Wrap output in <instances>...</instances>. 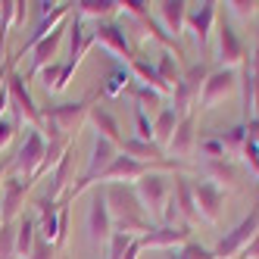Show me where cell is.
Masks as SVG:
<instances>
[{
  "mask_svg": "<svg viewBox=\"0 0 259 259\" xmlns=\"http://www.w3.org/2000/svg\"><path fill=\"white\" fill-rule=\"evenodd\" d=\"M106 203H113V206H109V215H113V222L119 225V231H125V234H132V231H153L150 225H147L144 209H141V203H138V197L132 191L113 188L106 194Z\"/></svg>",
  "mask_w": 259,
  "mask_h": 259,
  "instance_id": "6da1fadb",
  "label": "cell"
},
{
  "mask_svg": "<svg viewBox=\"0 0 259 259\" xmlns=\"http://www.w3.org/2000/svg\"><path fill=\"white\" fill-rule=\"evenodd\" d=\"M256 231H259V206L240 222V225L228 234V237H222V244L215 247V253L212 256H219V259H231L237 250H247V244L256 237Z\"/></svg>",
  "mask_w": 259,
  "mask_h": 259,
  "instance_id": "7a4b0ae2",
  "label": "cell"
},
{
  "mask_svg": "<svg viewBox=\"0 0 259 259\" xmlns=\"http://www.w3.org/2000/svg\"><path fill=\"white\" fill-rule=\"evenodd\" d=\"M88 231H91V240H94V244H103V240L113 237V215H109V203H106V194L103 191H97L94 194V203H91Z\"/></svg>",
  "mask_w": 259,
  "mask_h": 259,
  "instance_id": "3957f363",
  "label": "cell"
},
{
  "mask_svg": "<svg viewBox=\"0 0 259 259\" xmlns=\"http://www.w3.org/2000/svg\"><path fill=\"white\" fill-rule=\"evenodd\" d=\"M113 159H116V144H113V141H106V138H97V141H94V153H91V165H88L84 178L75 184V188H72V197H78V194H81L97 175H103V169H106V165L113 162Z\"/></svg>",
  "mask_w": 259,
  "mask_h": 259,
  "instance_id": "277c9868",
  "label": "cell"
},
{
  "mask_svg": "<svg viewBox=\"0 0 259 259\" xmlns=\"http://www.w3.org/2000/svg\"><path fill=\"white\" fill-rule=\"evenodd\" d=\"M194 200H197V212L206 219V222H215L225 194H222V188H219L215 181L203 178V181H194Z\"/></svg>",
  "mask_w": 259,
  "mask_h": 259,
  "instance_id": "5b68a950",
  "label": "cell"
},
{
  "mask_svg": "<svg viewBox=\"0 0 259 259\" xmlns=\"http://www.w3.org/2000/svg\"><path fill=\"white\" fill-rule=\"evenodd\" d=\"M234 88H237V81H234V72H231V69L215 72V75H209L206 84H203L200 106H203V109H212L219 100H225L228 94H234Z\"/></svg>",
  "mask_w": 259,
  "mask_h": 259,
  "instance_id": "8992f818",
  "label": "cell"
},
{
  "mask_svg": "<svg viewBox=\"0 0 259 259\" xmlns=\"http://www.w3.org/2000/svg\"><path fill=\"white\" fill-rule=\"evenodd\" d=\"M165 194H169V181H165L162 175H144V178L138 181V197H141V203H144V206L150 209L153 215L162 212Z\"/></svg>",
  "mask_w": 259,
  "mask_h": 259,
  "instance_id": "52a82bcc",
  "label": "cell"
},
{
  "mask_svg": "<svg viewBox=\"0 0 259 259\" xmlns=\"http://www.w3.org/2000/svg\"><path fill=\"white\" fill-rule=\"evenodd\" d=\"M219 60L225 63V66H234V63H244V44H240L237 38V31L228 25V22H222L219 25Z\"/></svg>",
  "mask_w": 259,
  "mask_h": 259,
  "instance_id": "ba28073f",
  "label": "cell"
},
{
  "mask_svg": "<svg viewBox=\"0 0 259 259\" xmlns=\"http://www.w3.org/2000/svg\"><path fill=\"white\" fill-rule=\"evenodd\" d=\"M147 169H150V165L141 162V159H132V156H116V159L103 169L100 181H113V178H138V175H144Z\"/></svg>",
  "mask_w": 259,
  "mask_h": 259,
  "instance_id": "9c48e42d",
  "label": "cell"
},
{
  "mask_svg": "<svg viewBox=\"0 0 259 259\" xmlns=\"http://www.w3.org/2000/svg\"><path fill=\"white\" fill-rule=\"evenodd\" d=\"M212 19H215V4H200V10L188 13V25H191V31H194V38H197L200 47L209 41Z\"/></svg>",
  "mask_w": 259,
  "mask_h": 259,
  "instance_id": "30bf717a",
  "label": "cell"
},
{
  "mask_svg": "<svg viewBox=\"0 0 259 259\" xmlns=\"http://www.w3.org/2000/svg\"><path fill=\"white\" fill-rule=\"evenodd\" d=\"M94 38H97L100 44H106V47L113 50V53H119V57H125V60H135L132 47H128V38H125V31H122L119 25H97Z\"/></svg>",
  "mask_w": 259,
  "mask_h": 259,
  "instance_id": "8fae6325",
  "label": "cell"
},
{
  "mask_svg": "<svg viewBox=\"0 0 259 259\" xmlns=\"http://www.w3.org/2000/svg\"><path fill=\"white\" fill-rule=\"evenodd\" d=\"M191 147H194V116L188 113L184 119H178L175 135L169 141V150H172V156H188Z\"/></svg>",
  "mask_w": 259,
  "mask_h": 259,
  "instance_id": "7c38bea8",
  "label": "cell"
},
{
  "mask_svg": "<svg viewBox=\"0 0 259 259\" xmlns=\"http://www.w3.org/2000/svg\"><path fill=\"white\" fill-rule=\"evenodd\" d=\"M172 203L178 206V212L188 222H194L200 215L197 212V200H194V184L188 178H175V197H172Z\"/></svg>",
  "mask_w": 259,
  "mask_h": 259,
  "instance_id": "4fadbf2b",
  "label": "cell"
},
{
  "mask_svg": "<svg viewBox=\"0 0 259 259\" xmlns=\"http://www.w3.org/2000/svg\"><path fill=\"white\" fill-rule=\"evenodd\" d=\"M181 240H188V228L165 225V228H156V231H147L141 237V247H175Z\"/></svg>",
  "mask_w": 259,
  "mask_h": 259,
  "instance_id": "5bb4252c",
  "label": "cell"
},
{
  "mask_svg": "<svg viewBox=\"0 0 259 259\" xmlns=\"http://www.w3.org/2000/svg\"><path fill=\"white\" fill-rule=\"evenodd\" d=\"M41 156H44V141H41L38 132H31L25 147H22V153H19V159H16V165H19V169H34Z\"/></svg>",
  "mask_w": 259,
  "mask_h": 259,
  "instance_id": "9a60e30c",
  "label": "cell"
},
{
  "mask_svg": "<svg viewBox=\"0 0 259 259\" xmlns=\"http://www.w3.org/2000/svg\"><path fill=\"white\" fill-rule=\"evenodd\" d=\"M159 16L165 19L169 31H172V34H178V31H181V25L188 22V4H181V0H178V4H172V0H169V4H159Z\"/></svg>",
  "mask_w": 259,
  "mask_h": 259,
  "instance_id": "2e32d148",
  "label": "cell"
},
{
  "mask_svg": "<svg viewBox=\"0 0 259 259\" xmlns=\"http://www.w3.org/2000/svg\"><path fill=\"white\" fill-rule=\"evenodd\" d=\"M91 122H94L100 132L106 135V141H113V144H122V132H119V122L106 113V109H100V106H94L91 109Z\"/></svg>",
  "mask_w": 259,
  "mask_h": 259,
  "instance_id": "e0dca14e",
  "label": "cell"
},
{
  "mask_svg": "<svg viewBox=\"0 0 259 259\" xmlns=\"http://www.w3.org/2000/svg\"><path fill=\"white\" fill-rule=\"evenodd\" d=\"M132 72H135V75H141V81H144V84H153L156 94H169V91H172L169 84L159 78V72H156L153 66H147V63H144V60H138V57L132 60Z\"/></svg>",
  "mask_w": 259,
  "mask_h": 259,
  "instance_id": "ac0fdd59",
  "label": "cell"
},
{
  "mask_svg": "<svg viewBox=\"0 0 259 259\" xmlns=\"http://www.w3.org/2000/svg\"><path fill=\"white\" fill-rule=\"evenodd\" d=\"M175 125H178L175 109H172V106H169V109H162V113L156 116V122H153V138H156L159 144H169L172 135H175Z\"/></svg>",
  "mask_w": 259,
  "mask_h": 259,
  "instance_id": "d6986e66",
  "label": "cell"
},
{
  "mask_svg": "<svg viewBox=\"0 0 259 259\" xmlns=\"http://www.w3.org/2000/svg\"><path fill=\"white\" fill-rule=\"evenodd\" d=\"M122 150H125V156H132V159H156V156H159V147L147 144V141H141V138L122 141Z\"/></svg>",
  "mask_w": 259,
  "mask_h": 259,
  "instance_id": "ffe728a7",
  "label": "cell"
},
{
  "mask_svg": "<svg viewBox=\"0 0 259 259\" xmlns=\"http://www.w3.org/2000/svg\"><path fill=\"white\" fill-rule=\"evenodd\" d=\"M60 38H63V31H50V38H44V41L38 44V50H34V60H31V69H41V66L53 57V50H57Z\"/></svg>",
  "mask_w": 259,
  "mask_h": 259,
  "instance_id": "44dd1931",
  "label": "cell"
},
{
  "mask_svg": "<svg viewBox=\"0 0 259 259\" xmlns=\"http://www.w3.org/2000/svg\"><path fill=\"white\" fill-rule=\"evenodd\" d=\"M75 7L84 16H113L122 4H113V0H81V4H75Z\"/></svg>",
  "mask_w": 259,
  "mask_h": 259,
  "instance_id": "7402d4cb",
  "label": "cell"
},
{
  "mask_svg": "<svg viewBox=\"0 0 259 259\" xmlns=\"http://www.w3.org/2000/svg\"><path fill=\"white\" fill-rule=\"evenodd\" d=\"M206 175H212V178H219V181H237V169L222 156V159H209L206 162ZM209 178V181H212Z\"/></svg>",
  "mask_w": 259,
  "mask_h": 259,
  "instance_id": "603a6c76",
  "label": "cell"
},
{
  "mask_svg": "<svg viewBox=\"0 0 259 259\" xmlns=\"http://www.w3.org/2000/svg\"><path fill=\"white\" fill-rule=\"evenodd\" d=\"M28 181H19V178H10L7 181V206H4V215H13L16 206H19V197L25 194Z\"/></svg>",
  "mask_w": 259,
  "mask_h": 259,
  "instance_id": "cb8c5ba5",
  "label": "cell"
},
{
  "mask_svg": "<svg viewBox=\"0 0 259 259\" xmlns=\"http://www.w3.org/2000/svg\"><path fill=\"white\" fill-rule=\"evenodd\" d=\"M125 84H128V69H116L113 75L106 78V84H103V97H116V94H122Z\"/></svg>",
  "mask_w": 259,
  "mask_h": 259,
  "instance_id": "d4e9b609",
  "label": "cell"
},
{
  "mask_svg": "<svg viewBox=\"0 0 259 259\" xmlns=\"http://www.w3.org/2000/svg\"><path fill=\"white\" fill-rule=\"evenodd\" d=\"M156 72H159V78H162L165 84H169V88H172V81H175V84L181 81L178 66H175V57H172V53H165V57L159 60V69H156Z\"/></svg>",
  "mask_w": 259,
  "mask_h": 259,
  "instance_id": "484cf974",
  "label": "cell"
},
{
  "mask_svg": "<svg viewBox=\"0 0 259 259\" xmlns=\"http://www.w3.org/2000/svg\"><path fill=\"white\" fill-rule=\"evenodd\" d=\"M135 122H138V138L150 144V141H153V125L147 122V116H144V106H138V109H135Z\"/></svg>",
  "mask_w": 259,
  "mask_h": 259,
  "instance_id": "4316f807",
  "label": "cell"
},
{
  "mask_svg": "<svg viewBox=\"0 0 259 259\" xmlns=\"http://www.w3.org/2000/svg\"><path fill=\"white\" fill-rule=\"evenodd\" d=\"M31 228H34V225H31L28 219L19 225V247H16L19 253H28V250H31Z\"/></svg>",
  "mask_w": 259,
  "mask_h": 259,
  "instance_id": "83f0119b",
  "label": "cell"
},
{
  "mask_svg": "<svg viewBox=\"0 0 259 259\" xmlns=\"http://www.w3.org/2000/svg\"><path fill=\"white\" fill-rule=\"evenodd\" d=\"M13 228H4V231H0V256H4V259H13Z\"/></svg>",
  "mask_w": 259,
  "mask_h": 259,
  "instance_id": "f1b7e54d",
  "label": "cell"
},
{
  "mask_svg": "<svg viewBox=\"0 0 259 259\" xmlns=\"http://www.w3.org/2000/svg\"><path fill=\"white\" fill-rule=\"evenodd\" d=\"M237 16H240V19H250V16L256 13V4H228Z\"/></svg>",
  "mask_w": 259,
  "mask_h": 259,
  "instance_id": "f546056e",
  "label": "cell"
},
{
  "mask_svg": "<svg viewBox=\"0 0 259 259\" xmlns=\"http://www.w3.org/2000/svg\"><path fill=\"white\" fill-rule=\"evenodd\" d=\"M31 259H53V244H47V240H44V244H38V247H34V253H31Z\"/></svg>",
  "mask_w": 259,
  "mask_h": 259,
  "instance_id": "4dcf8cb0",
  "label": "cell"
},
{
  "mask_svg": "<svg viewBox=\"0 0 259 259\" xmlns=\"http://www.w3.org/2000/svg\"><path fill=\"white\" fill-rule=\"evenodd\" d=\"M138 100H141V103H150V106H156L159 94H156V91H150V88H141V91H138Z\"/></svg>",
  "mask_w": 259,
  "mask_h": 259,
  "instance_id": "1f68e13d",
  "label": "cell"
},
{
  "mask_svg": "<svg viewBox=\"0 0 259 259\" xmlns=\"http://www.w3.org/2000/svg\"><path fill=\"white\" fill-rule=\"evenodd\" d=\"M13 138V122H7V119H0V147H4L7 141Z\"/></svg>",
  "mask_w": 259,
  "mask_h": 259,
  "instance_id": "d6a6232c",
  "label": "cell"
},
{
  "mask_svg": "<svg viewBox=\"0 0 259 259\" xmlns=\"http://www.w3.org/2000/svg\"><path fill=\"white\" fill-rule=\"evenodd\" d=\"M244 253H247V259H259V231H256V237L247 244V250H244Z\"/></svg>",
  "mask_w": 259,
  "mask_h": 259,
  "instance_id": "836d02e7",
  "label": "cell"
}]
</instances>
